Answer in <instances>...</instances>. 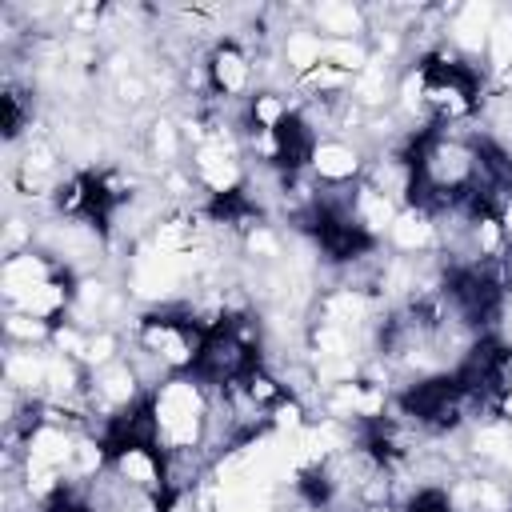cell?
Masks as SVG:
<instances>
[{
	"instance_id": "1",
	"label": "cell",
	"mask_w": 512,
	"mask_h": 512,
	"mask_svg": "<svg viewBox=\"0 0 512 512\" xmlns=\"http://www.w3.org/2000/svg\"><path fill=\"white\" fill-rule=\"evenodd\" d=\"M204 76H208V92H212V96H220V100L244 96L248 84H252V56H248L236 40H220V44L208 52Z\"/></svg>"
},
{
	"instance_id": "2",
	"label": "cell",
	"mask_w": 512,
	"mask_h": 512,
	"mask_svg": "<svg viewBox=\"0 0 512 512\" xmlns=\"http://www.w3.org/2000/svg\"><path fill=\"white\" fill-rule=\"evenodd\" d=\"M0 112H4V136H8V140H20V132L32 124V108L24 104V92H16V88L8 84L4 96H0Z\"/></svg>"
},
{
	"instance_id": "3",
	"label": "cell",
	"mask_w": 512,
	"mask_h": 512,
	"mask_svg": "<svg viewBox=\"0 0 512 512\" xmlns=\"http://www.w3.org/2000/svg\"><path fill=\"white\" fill-rule=\"evenodd\" d=\"M404 512H456L448 492L444 488H416L408 500H404Z\"/></svg>"
}]
</instances>
